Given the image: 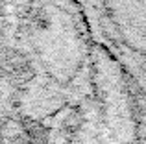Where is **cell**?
<instances>
[{"label": "cell", "mask_w": 146, "mask_h": 144, "mask_svg": "<svg viewBox=\"0 0 146 144\" xmlns=\"http://www.w3.org/2000/svg\"><path fill=\"white\" fill-rule=\"evenodd\" d=\"M141 4H143L141 6V55H137L135 79L146 102V0H141Z\"/></svg>", "instance_id": "cell-1"}]
</instances>
